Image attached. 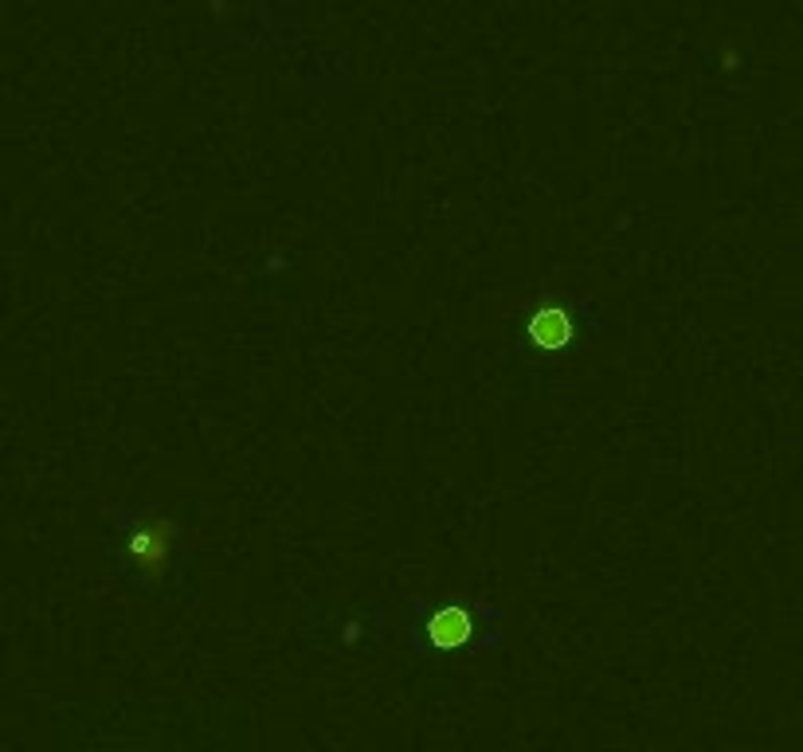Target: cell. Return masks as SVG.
Here are the masks:
<instances>
[{
	"mask_svg": "<svg viewBox=\"0 0 803 752\" xmlns=\"http://www.w3.org/2000/svg\"><path fill=\"white\" fill-rule=\"evenodd\" d=\"M529 341L545 353H557L572 341V318H568L561 306H541L533 318H529Z\"/></svg>",
	"mask_w": 803,
	"mask_h": 752,
	"instance_id": "6da1fadb",
	"label": "cell"
},
{
	"mask_svg": "<svg viewBox=\"0 0 803 752\" xmlns=\"http://www.w3.org/2000/svg\"><path fill=\"white\" fill-rule=\"evenodd\" d=\"M471 631H474V623L467 608H439L431 615V623H427V635H431V643H435L439 651L463 647V643L471 639Z\"/></svg>",
	"mask_w": 803,
	"mask_h": 752,
	"instance_id": "7a4b0ae2",
	"label": "cell"
},
{
	"mask_svg": "<svg viewBox=\"0 0 803 752\" xmlns=\"http://www.w3.org/2000/svg\"><path fill=\"white\" fill-rule=\"evenodd\" d=\"M165 541H169V533H161V525H145V529H138L130 537L126 557L134 564H142V568H149V572H157L165 564Z\"/></svg>",
	"mask_w": 803,
	"mask_h": 752,
	"instance_id": "3957f363",
	"label": "cell"
}]
</instances>
